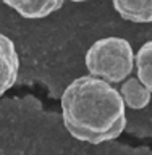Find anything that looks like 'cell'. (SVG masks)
Returning <instances> with one entry per match:
<instances>
[{
    "mask_svg": "<svg viewBox=\"0 0 152 155\" xmlns=\"http://www.w3.org/2000/svg\"><path fill=\"white\" fill-rule=\"evenodd\" d=\"M125 108L120 91L94 76L76 78L62 95L63 124L81 142L117 139L126 128Z\"/></svg>",
    "mask_w": 152,
    "mask_h": 155,
    "instance_id": "6da1fadb",
    "label": "cell"
},
{
    "mask_svg": "<svg viewBox=\"0 0 152 155\" xmlns=\"http://www.w3.org/2000/svg\"><path fill=\"white\" fill-rule=\"evenodd\" d=\"M84 63L91 76L117 84L133 73L134 52L123 37H104L89 47Z\"/></svg>",
    "mask_w": 152,
    "mask_h": 155,
    "instance_id": "7a4b0ae2",
    "label": "cell"
},
{
    "mask_svg": "<svg viewBox=\"0 0 152 155\" xmlns=\"http://www.w3.org/2000/svg\"><path fill=\"white\" fill-rule=\"evenodd\" d=\"M19 71V57L13 41L0 32V97L15 86Z\"/></svg>",
    "mask_w": 152,
    "mask_h": 155,
    "instance_id": "3957f363",
    "label": "cell"
},
{
    "mask_svg": "<svg viewBox=\"0 0 152 155\" xmlns=\"http://www.w3.org/2000/svg\"><path fill=\"white\" fill-rule=\"evenodd\" d=\"M19 16L28 19H41L62 8L63 0H2Z\"/></svg>",
    "mask_w": 152,
    "mask_h": 155,
    "instance_id": "277c9868",
    "label": "cell"
},
{
    "mask_svg": "<svg viewBox=\"0 0 152 155\" xmlns=\"http://www.w3.org/2000/svg\"><path fill=\"white\" fill-rule=\"evenodd\" d=\"M112 5L126 21L138 24L152 23V0H112Z\"/></svg>",
    "mask_w": 152,
    "mask_h": 155,
    "instance_id": "5b68a950",
    "label": "cell"
},
{
    "mask_svg": "<svg viewBox=\"0 0 152 155\" xmlns=\"http://www.w3.org/2000/svg\"><path fill=\"white\" fill-rule=\"evenodd\" d=\"M120 95L123 99L125 105L131 110H141L146 108L150 104V95L152 92L146 87L143 82L136 78H126L121 84L120 89Z\"/></svg>",
    "mask_w": 152,
    "mask_h": 155,
    "instance_id": "8992f818",
    "label": "cell"
},
{
    "mask_svg": "<svg viewBox=\"0 0 152 155\" xmlns=\"http://www.w3.org/2000/svg\"><path fill=\"white\" fill-rule=\"evenodd\" d=\"M138 79L152 92V41L146 42L134 55Z\"/></svg>",
    "mask_w": 152,
    "mask_h": 155,
    "instance_id": "52a82bcc",
    "label": "cell"
},
{
    "mask_svg": "<svg viewBox=\"0 0 152 155\" xmlns=\"http://www.w3.org/2000/svg\"><path fill=\"white\" fill-rule=\"evenodd\" d=\"M70 2H76V3H81V2H87V0H70Z\"/></svg>",
    "mask_w": 152,
    "mask_h": 155,
    "instance_id": "ba28073f",
    "label": "cell"
}]
</instances>
